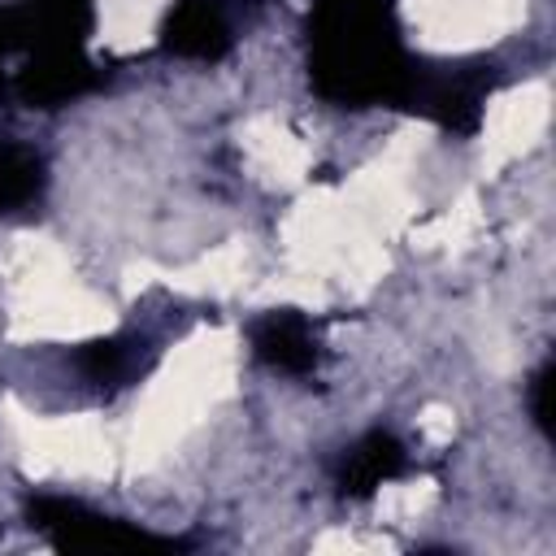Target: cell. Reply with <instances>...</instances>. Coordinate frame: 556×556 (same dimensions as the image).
Segmentation results:
<instances>
[{
    "instance_id": "obj_1",
    "label": "cell",
    "mask_w": 556,
    "mask_h": 556,
    "mask_svg": "<svg viewBox=\"0 0 556 556\" xmlns=\"http://www.w3.org/2000/svg\"><path fill=\"white\" fill-rule=\"evenodd\" d=\"M252 356L265 361L269 369L282 374H304L317 361V334L308 326V317L291 313V308H274L261 321H252Z\"/></svg>"
},
{
    "instance_id": "obj_2",
    "label": "cell",
    "mask_w": 556,
    "mask_h": 556,
    "mask_svg": "<svg viewBox=\"0 0 556 556\" xmlns=\"http://www.w3.org/2000/svg\"><path fill=\"white\" fill-rule=\"evenodd\" d=\"M165 43L182 56H200V61H213L230 48V17L222 9V0H182L174 13H169V26H165Z\"/></svg>"
},
{
    "instance_id": "obj_3",
    "label": "cell",
    "mask_w": 556,
    "mask_h": 556,
    "mask_svg": "<svg viewBox=\"0 0 556 556\" xmlns=\"http://www.w3.org/2000/svg\"><path fill=\"white\" fill-rule=\"evenodd\" d=\"M404 469V447L391 439V434H382V430H374V434H365L348 456H343V469H339V486H343V495H374L382 482H391L395 473Z\"/></svg>"
},
{
    "instance_id": "obj_4",
    "label": "cell",
    "mask_w": 556,
    "mask_h": 556,
    "mask_svg": "<svg viewBox=\"0 0 556 556\" xmlns=\"http://www.w3.org/2000/svg\"><path fill=\"white\" fill-rule=\"evenodd\" d=\"M78 365H83V374H87L91 382H100V387H104V382H126V378L143 374V343H139V339H126V334L100 339V343H87V348H83Z\"/></svg>"
},
{
    "instance_id": "obj_5",
    "label": "cell",
    "mask_w": 556,
    "mask_h": 556,
    "mask_svg": "<svg viewBox=\"0 0 556 556\" xmlns=\"http://www.w3.org/2000/svg\"><path fill=\"white\" fill-rule=\"evenodd\" d=\"M43 187V161L22 143H0V213L22 208Z\"/></svg>"
},
{
    "instance_id": "obj_6",
    "label": "cell",
    "mask_w": 556,
    "mask_h": 556,
    "mask_svg": "<svg viewBox=\"0 0 556 556\" xmlns=\"http://www.w3.org/2000/svg\"><path fill=\"white\" fill-rule=\"evenodd\" d=\"M526 391H530V417H534V426H539V430H547V391H552V365H539V369L530 374Z\"/></svg>"
}]
</instances>
